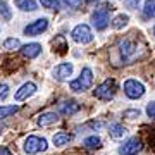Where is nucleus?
Returning <instances> with one entry per match:
<instances>
[{"instance_id":"nucleus-17","label":"nucleus","mask_w":155,"mask_h":155,"mask_svg":"<svg viewBox=\"0 0 155 155\" xmlns=\"http://www.w3.org/2000/svg\"><path fill=\"white\" fill-rule=\"evenodd\" d=\"M83 145L86 147V148H100L102 147V140L98 138V136H88V138L83 141Z\"/></svg>"},{"instance_id":"nucleus-9","label":"nucleus","mask_w":155,"mask_h":155,"mask_svg":"<svg viewBox=\"0 0 155 155\" xmlns=\"http://www.w3.org/2000/svg\"><path fill=\"white\" fill-rule=\"evenodd\" d=\"M121 54L126 61L133 59L138 54V43H134L133 40H124V41H121Z\"/></svg>"},{"instance_id":"nucleus-16","label":"nucleus","mask_w":155,"mask_h":155,"mask_svg":"<svg viewBox=\"0 0 155 155\" xmlns=\"http://www.w3.org/2000/svg\"><path fill=\"white\" fill-rule=\"evenodd\" d=\"M71 140H72V136L69 133H57V134H54L52 141H54L55 147H64V145L71 143Z\"/></svg>"},{"instance_id":"nucleus-25","label":"nucleus","mask_w":155,"mask_h":155,"mask_svg":"<svg viewBox=\"0 0 155 155\" xmlns=\"http://www.w3.org/2000/svg\"><path fill=\"white\" fill-rule=\"evenodd\" d=\"M147 116L155 121V102H150L148 105H147Z\"/></svg>"},{"instance_id":"nucleus-8","label":"nucleus","mask_w":155,"mask_h":155,"mask_svg":"<svg viewBox=\"0 0 155 155\" xmlns=\"http://www.w3.org/2000/svg\"><path fill=\"white\" fill-rule=\"evenodd\" d=\"M47 28H48V21L43 17V19H36L31 24H28L24 28V33L28 35V36H36V35H41Z\"/></svg>"},{"instance_id":"nucleus-18","label":"nucleus","mask_w":155,"mask_h":155,"mask_svg":"<svg viewBox=\"0 0 155 155\" xmlns=\"http://www.w3.org/2000/svg\"><path fill=\"white\" fill-rule=\"evenodd\" d=\"M16 5L21 9V11H35L36 9V2L35 0H17Z\"/></svg>"},{"instance_id":"nucleus-5","label":"nucleus","mask_w":155,"mask_h":155,"mask_svg":"<svg viewBox=\"0 0 155 155\" xmlns=\"http://www.w3.org/2000/svg\"><path fill=\"white\" fill-rule=\"evenodd\" d=\"M71 36L76 43H90V41L93 40L91 29H90V26H86V24H78L76 28L72 29Z\"/></svg>"},{"instance_id":"nucleus-7","label":"nucleus","mask_w":155,"mask_h":155,"mask_svg":"<svg viewBox=\"0 0 155 155\" xmlns=\"http://www.w3.org/2000/svg\"><path fill=\"white\" fill-rule=\"evenodd\" d=\"M141 148H143L141 141H140L138 138H131V140H127L124 145H121L119 155H136Z\"/></svg>"},{"instance_id":"nucleus-19","label":"nucleus","mask_w":155,"mask_h":155,"mask_svg":"<svg viewBox=\"0 0 155 155\" xmlns=\"http://www.w3.org/2000/svg\"><path fill=\"white\" fill-rule=\"evenodd\" d=\"M145 17H155V0H147L143 5Z\"/></svg>"},{"instance_id":"nucleus-11","label":"nucleus","mask_w":155,"mask_h":155,"mask_svg":"<svg viewBox=\"0 0 155 155\" xmlns=\"http://www.w3.org/2000/svg\"><path fill=\"white\" fill-rule=\"evenodd\" d=\"M71 74H72V64H67V62H64V64H59V66L54 69V76H55L59 81H64V79H67Z\"/></svg>"},{"instance_id":"nucleus-13","label":"nucleus","mask_w":155,"mask_h":155,"mask_svg":"<svg viewBox=\"0 0 155 155\" xmlns=\"http://www.w3.org/2000/svg\"><path fill=\"white\" fill-rule=\"evenodd\" d=\"M38 126L41 127H48L52 126V124H57L59 122V116H57L55 112H45V114H41V116L38 117Z\"/></svg>"},{"instance_id":"nucleus-15","label":"nucleus","mask_w":155,"mask_h":155,"mask_svg":"<svg viewBox=\"0 0 155 155\" xmlns=\"http://www.w3.org/2000/svg\"><path fill=\"white\" fill-rule=\"evenodd\" d=\"M126 133H127V129L122 126V124H112V126L109 127V134H110L112 138H116V140L124 138Z\"/></svg>"},{"instance_id":"nucleus-29","label":"nucleus","mask_w":155,"mask_h":155,"mask_svg":"<svg viewBox=\"0 0 155 155\" xmlns=\"http://www.w3.org/2000/svg\"><path fill=\"white\" fill-rule=\"evenodd\" d=\"M0 155H11V152H9L5 147H2V148H0Z\"/></svg>"},{"instance_id":"nucleus-1","label":"nucleus","mask_w":155,"mask_h":155,"mask_svg":"<svg viewBox=\"0 0 155 155\" xmlns=\"http://www.w3.org/2000/svg\"><path fill=\"white\" fill-rule=\"evenodd\" d=\"M91 83H93V72H91V69L84 67L81 71V76L69 83V88L72 91H84V90H88L91 86Z\"/></svg>"},{"instance_id":"nucleus-3","label":"nucleus","mask_w":155,"mask_h":155,"mask_svg":"<svg viewBox=\"0 0 155 155\" xmlns=\"http://www.w3.org/2000/svg\"><path fill=\"white\" fill-rule=\"evenodd\" d=\"M47 140L45 138H38V136H28L26 141H24V152L28 155H36L41 153L47 150Z\"/></svg>"},{"instance_id":"nucleus-12","label":"nucleus","mask_w":155,"mask_h":155,"mask_svg":"<svg viewBox=\"0 0 155 155\" xmlns=\"http://www.w3.org/2000/svg\"><path fill=\"white\" fill-rule=\"evenodd\" d=\"M40 52H41V45L40 43H28L21 47V54L26 59H35L36 55H40Z\"/></svg>"},{"instance_id":"nucleus-30","label":"nucleus","mask_w":155,"mask_h":155,"mask_svg":"<svg viewBox=\"0 0 155 155\" xmlns=\"http://www.w3.org/2000/svg\"><path fill=\"white\" fill-rule=\"evenodd\" d=\"M0 133H2V129H0Z\"/></svg>"},{"instance_id":"nucleus-27","label":"nucleus","mask_w":155,"mask_h":155,"mask_svg":"<svg viewBox=\"0 0 155 155\" xmlns=\"http://www.w3.org/2000/svg\"><path fill=\"white\" fill-rule=\"evenodd\" d=\"M124 117H127V119H136V117H140V110H126L124 112Z\"/></svg>"},{"instance_id":"nucleus-26","label":"nucleus","mask_w":155,"mask_h":155,"mask_svg":"<svg viewBox=\"0 0 155 155\" xmlns=\"http://www.w3.org/2000/svg\"><path fill=\"white\" fill-rule=\"evenodd\" d=\"M61 2L74 9V7H79V5H81V2H83V0H61Z\"/></svg>"},{"instance_id":"nucleus-23","label":"nucleus","mask_w":155,"mask_h":155,"mask_svg":"<svg viewBox=\"0 0 155 155\" xmlns=\"http://www.w3.org/2000/svg\"><path fill=\"white\" fill-rule=\"evenodd\" d=\"M21 43H19V40L17 38H9L4 41V48H9V50H14V48H19Z\"/></svg>"},{"instance_id":"nucleus-22","label":"nucleus","mask_w":155,"mask_h":155,"mask_svg":"<svg viewBox=\"0 0 155 155\" xmlns=\"http://www.w3.org/2000/svg\"><path fill=\"white\" fill-rule=\"evenodd\" d=\"M0 16L4 17L5 21H9L11 19V9H9V5H7V2H4V0H0Z\"/></svg>"},{"instance_id":"nucleus-20","label":"nucleus","mask_w":155,"mask_h":155,"mask_svg":"<svg viewBox=\"0 0 155 155\" xmlns=\"http://www.w3.org/2000/svg\"><path fill=\"white\" fill-rule=\"evenodd\" d=\"M19 110V107L17 105H5V107H0V119H5V117L12 116V114H16Z\"/></svg>"},{"instance_id":"nucleus-21","label":"nucleus","mask_w":155,"mask_h":155,"mask_svg":"<svg viewBox=\"0 0 155 155\" xmlns=\"http://www.w3.org/2000/svg\"><path fill=\"white\" fill-rule=\"evenodd\" d=\"M127 21H129V17L126 16V14H121V16H117L114 21H112V26L116 29H121V28H124L127 24Z\"/></svg>"},{"instance_id":"nucleus-2","label":"nucleus","mask_w":155,"mask_h":155,"mask_svg":"<svg viewBox=\"0 0 155 155\" xmlns=\"http://www.w3.org/2000/svg\"><path fill=\"white\" fill-rule=\"evenodd\" d=\"M116 90H117L116 81H114V79H105L102 84L97 86V90L93 91V95L97 97V98H100V100H110V98H114Z\"/></svg>"},{"instance_id":"nucleus-4","label":"nucleus","mask_w":155,"mask_h":155,"mask_svg":"<svg viewBox=\"0 0 155 155\" xmlns=\"http://www.w3.org/2000/svg\"><path fill=\"white\" fill-rule=\"evenodd\" d=\"M124 93H126L127 98H131V100L141 98L145 95V86H143V83H140L138 79H127L124 83Z\"/></svg>"},{"instance_id":"nucleus-14","label":"nucleus","mask_w":155,"mask_h":155,"mask_svg":"<svg viewBox=\"0 0 155 155\" xmlns=\"http://www.w3.org/2000/svg\"><path fill=\"white\" fill-rule=\"evenodd\" d=\"M79 110V105H78L74 100H69V102H62L61 105H59V112L64 114V116H72V114H76Z\"/></svg>"},{"instance_id":"nucleus-31","label":"nucleus","mask_w":155,"mask_h":155,"mask_svg":"<svg viewBox=\"0 0 155 155\" xmlns=\"http://www.w3.org/2000/svg\"><path fill=\"white\" fill-rule=\"evenodd\" d=\"M153 33H155V29H153Z\"/></svg>"},{"instance_id":"nucleus-24","label":"nucleus","mask_w":155,"mask_h":155,"mask_svg":"<svg viewBox=\"0 0 155 155\" xmlns=\"http://www.w3.org/2000/svg\"><path fill=\"white\" fill-rule=\"evenodd\" d=\"M9 97V86L5 83H0V100H5Z\"/></svg>"},{"instance_id":"nucleus-6","label":"nucleus","mask_w":155,"mask_h":155,"mask_svg":"<svg viewBox=\"0 0 155 155\" xmlns=\"http://www.w3.org/2000/svg\"><path fill=\"white\" fill-rule=\"evenodd\" d=\"M91 19H93V26L98 29V31L105 29L107 26H109V21H110V16H109V7H100V9H97V11L93 12Z\"/></svg>"},{"instance_id":"nucleus-10","label":"nucleus","mask_w":155,"mask_h":155,"mask_svg":"<svg viewBox=\"0 0 155 155\" xmlns=\"http://www.w3.org/2000/svg\"><path fill=\"white\" fill-rule=\"evenodd\" d=\"M35 91H36V84L35 83H24L21 88L16 91V100L21 102V100H28L29 97H33Z\"/></svg>"},{"instance_id":"nucleus-28","label":"nucleus","mask_w":155,"mask_h":155,"mask_svg":"<svg viewBox=\"0 0 155 155\" xmlns=\"http://www.w3.org/2000/svg\"><path fill=\"white\" fill-rule=\"evenodd\" d=\"M40 4L45 5V7H55V4H54L52 0H40Z\"/></svg>"}]
</instances>
